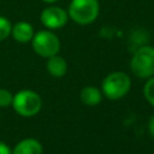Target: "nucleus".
Returning <instances> with one entry per match:
<instances>
[{"mask_svg":"<svg viewBox=\"0 0 154 154\" xmlns=\"http://www.w3.org/2000/svg\"><path fill=\"white\" fill-rule=\"evenodd\" d=\"M99 12V0H71L67 8L69 18L79 25L91 24L97 18Z\"/></svg>","mask_w":154,"mask_h":154,"instance_id":"obj_1","label":"nucleus"},{"mask_svg":"<svg viewBox=\"0 0 154 154\" xmlns=\"http://www.w3.org/2000/svg\"><path fill=\"white\" fill-rule=\"evenodd\" d=\"M131 87L130 77L123 71H114L102 81V94L109 100H118L125 96Z\"/></svg>","mask_w":154,"mask_h":154,"instance_id":"obj_2","label":"nucleus"},{"mask_svg":"<svg viewBox=\"0 0 154 154\" xmlns=\"http://www.w3.org/2000/svg\"><path fill=\"white\" fill-rule=\"evenodd\" d=\"M11 106L19 116L32 117L40 112L42 107V99L34 90L24 89L13 95Z\"/></svg>","mask_w":154,"mask_h":154,"instance_id":"obj_3","label":"nucleus"},{"mask_svg":"<svg viewBox=\"0 0 154 154\" xmlns=\"http://www.w3.org/2000/svg\"><path fill=\"white\" fill-rule=\"evenodd\" d=\"M130 67L134 75L140 78H149L154 76V47H140L131 58Z\"/></svg>","mask_w":154,"mask_h":154,"instance_id":"obj_4","label":"nucleus"},{"mask_svg":"<svg viewBox=\"0 0 154 154\" xmlns=\"http://www.w3.org/2000/svg\"><path fill=\"white\" fill-rule=\"evenodd\" d=\"M30 42L34 52L42 58L53 57L60 51V41L51 30H41L35 32Z\"/></svg>","mask_w":154,"mask_h":154,"instance_id":"obj_5","label":"nucleus"},{"mask_svg":"<svg viewBox=\"0 0 154 154\" xmlns=\"http://www.w3.org/2000/svg\"><path fill=\"white\" fill-rule=\"evenodd\" d=\"M69 20L67 11L59 6H47L41 11L40 14V22L49 30H55L65 26V24Z\"/></svg>","mask_w":154,"mask_h":154,"instance_id":"obj_6","label":"nucleus"},{"mask_svg":"<svg viewBox=\"0 0 154 154\" xmlns=\"http://www.w3.org/2000/svg\"><path fill=\"white\" fill-rule=\"evenodd\" d=\"M34 26L25 20H19L12 25L11 36L19 43H28L34 36Z\"/></svg>","mask_w":154,"mask_h":154,"instance_id":"obj_7","label":"nucleus"},{"mask_svg":"<svg viewBox=\"0 0 154 154\" xmlns=\"http://www.w3.org/2000/svg\"><path fill=\"white\" fill-rule=\"evenodd\" d=\"M42 144L37 140L24 138L14 146L12 154H42Z\"/></svg>","mask_w":154,"mask_h":154,"instance_id":"obj_8","label":"nucleus"},{"mask_svg":"<svg viewBox=\"0 0 154 154\" xmlns=\"http://www.w3.org/2000/svg\"><path fill=\"white\" fill-rule=\"evenodd\" d=\"M47 71L53 77H57V78L63 77L67 71L66 60L63 57L58 55V54H55L53 57H49L48 60H47Z\"/></svg>","mask_w":154,"mask_h":154,"instance_id":"obj_9","label":"nucleus"},{"mask_svg":"<svg viewBox=\"0 0 154 154\" xmlns=\"http://www.w3.org/2000/svg\"><path fill=\"white\" fill-rule=\"evenodd\" d=\"M101 90L93 85H87L81 90V101L87 106H96L101 101Z\"/></svg>","mask_w":154,"mask_h":154,"instance_id":"obj_10","label":"nucleus"},{"mask_svg":"<svg viewBox=\"0 0 154 154\" xmlns=\"http://www.w3.org/2000/svg\"><path fill=\"white\" fill-rule=\"evenodd\" d=\"M12 23L4 16H0V42L6 40L11 35Z\"/></svg>","mask_w":154,"mask_h":154,"instance_id":"obj_11","label":"nucleus"},{"mask_svg":"<svg viewBox=\"0 0 154 154\" xmlns=\"http://www.w3.org/2000/svg\"><path fill=\"white\" fill-rule=\"evenodd\" d=\"M143 94H144L146 100L152 106H154V76L149 77L148 81L146 82L144 88H143Z\"/></svg>","mask_w":154,"mask_h":154,"instance_id":"obj_12","label":"nucleus"},{"mask_svg":"<svg viewBox=\"0 0 154 154\" xmlns=\"http://www.w3.org/2000/svg\"><path fill=\"white\" fill-rule=\"evenodd\" d=\"M13 95L6 90V89H0V107H7L12 105Z\"/></svg>","mask_w":154,"mask_h":154,"instance_id":"obj_13","label":"nucleus"},{"mask_svg":"<svg viewBox=\"0 0 154 154\" xmlns=\"http://www.w3.org/2000/svg\"><path fill=\"white\" fill-rule=\"evenodd\" d=\"M0 154H12V150L10 149V147L2 141H0Z\"/></svg>","mask_w":154,"mask_h":154,"instance_id":"obj_14","label":"nucleus"},{"mask_svg":"<svg viewBox=\"0 0 154 154\" xmlns=\"http://www.w3.org/2000/svg\"><path fill=\"white\" fill-rule=\"evenodd\" d=\"M148 129H149V132H150V135L154 137V114H153V116H152V118L149 119Z\"/></svg>","mask_w":154,"mask_h":154,"instance_id":"obj_15","label":"nucleus"},{"mask_svg":"<svg viewBox=\"0 0 154 154\" xmlns=\"http://www.w3.org/2000/svg\"><path fill=\"white\" fill-rule=\"evenodd\" d=\"M41 1H43V2H46V4H54V2H57L58 0H41Z\"/></svg>","mask_w":154,"mask_h":154,"instance_id":"obj_16","label":"nucleus"}]
</instances>
